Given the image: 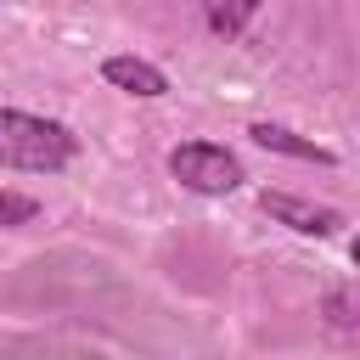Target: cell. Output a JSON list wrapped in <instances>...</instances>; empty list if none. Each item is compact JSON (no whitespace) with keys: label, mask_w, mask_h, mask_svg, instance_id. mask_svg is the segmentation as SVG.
<instances>
[{"label":"cell","mask_w":360,"mask_h":360,"mask_svg":"<svg viewBox=\"0 0 360 360\" xmlns=\"http://www.w3.org/2000/svg\"><path fill=\"white\" fill-rule=\"evenodd\" d=\"M248 135H253L264 152H281V158H304V163H332V152H326V146H315V141L292 135L287 124H253Z\"/></svg>","instance_id":"5b68a950"},{"label":"cell","mask_w":360,"mask_h":360,"mask_svg":"<svg viewBox=\"0 0 360 360\" xmlns=\"http://www.w3.org/2000/svg\"><path fill=\"white\" fill-rule=\"evenodd\" d=\"M34 214H39L34 197H22V191H0V225H28Z\"/></svg>","instance_id":"52a82bcc"},{"label":"cell","mask_w":360,"mask_h":360,"mask_svg":"<svg viewBox=\"0 0 360 360\" xmlns=\"http://www.w3.org/2000/svg\"><path fill=\"white\" fill-rule=\"evenodd\" d=\"M259 208H264L270 219L292 225L298 236H332V231L343 225L338 208H326V202H304V197H292V191H259Z\"/></svg>","instance_id":"3957f363"},{"label":"cell","mask_w":360,"mask_h":360,"mask_svg":"<svg viewBox=\"0 0 360 360\" xmlns=\"http://www.w3.org/2000/svg\"><path fill=\"white\" fill-rule=\"evenodd\" d=\"M202 17H208V28H214V34L236 39V34L259 17V0H202Z\"/></svg>","instance_id":"8992f818"},{"label":"cell","mask_w":360,"mask_h":360,"mask_svg":"<svg viewBox=\"0 0 360 360\" xmlns=\"http://www.w3.org/2000/svg\"><path fill=\"white\" fill-rule=\"evenodd\" d=\"M169 174L186 186V191H202V197H225L242 186V163L236 152L214 146V141H186L169 152Z\"/></svg>","instance_id":"7a4b0ae2"},{"label":"cell","mask_w":360,"mask_h":360,"mask_svg":"<svg viewBox=\"0 0 360 360\" xmlns=\"http://www.w3.org/2000/svg\"><path fill=\"white\" fill-rule=\"evenodd\" d=\"M101 79L112 84V90H124V96H169V73L163 68H152L146 56H107L101 62Z\"/></svg>","instance_id":"277c9868"},{"label":"cell","mask_w":360,"mask_h":360,"mask_svg":"<svg viewBox=\"0 0 360 360\" xmlns=\"http://www.w3.org/2000/svg\"><path fill=\"white\" fill-rule=\"evenodd\" d=\"M68 158H73V129L68 124L0 107V169L56 174V169H68Z\"/></svg>","instance_id":"6da1fadb"}]
</instances>
